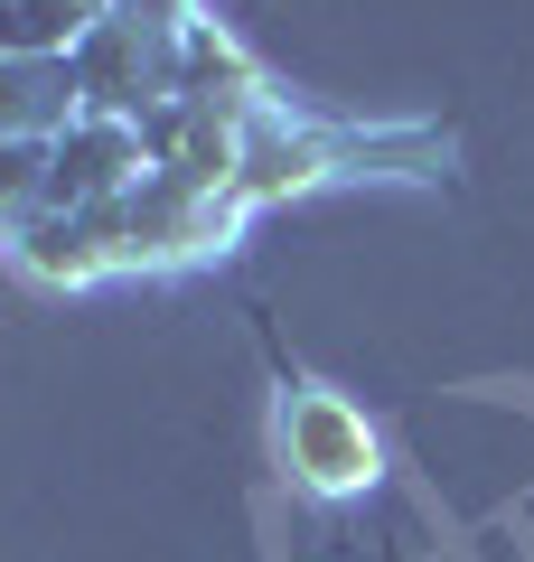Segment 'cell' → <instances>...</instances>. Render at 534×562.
<instances>
[{
  "label": "cell",
  "mask_w": 534,
  "mask_h": 562,
  "mask_svg": "<svg viewBox=\"0 0 534 562\" xmlns=\"http://www.w3.org/2000/svg\"><path fill=\"white\" fill-rule=\"evenodd\" d=\"M281 441H291V460H300V479H310V487L376 479V441L356 431V413H337V403H319V394L281 422Z\"/></svg>",
  "instance_id": "6da1fadb"
}]
</instances>
